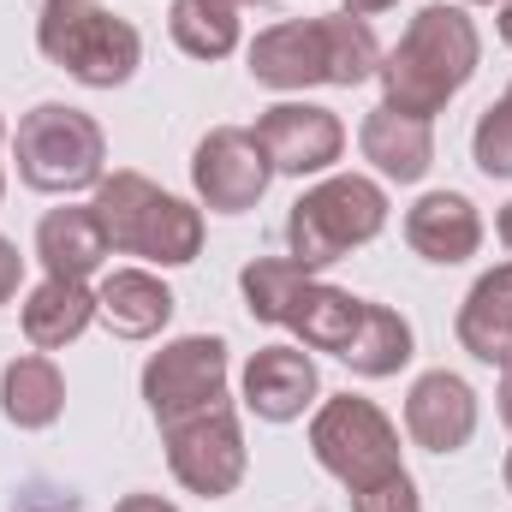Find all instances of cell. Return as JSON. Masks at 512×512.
Listing matches in <instances>:
<instances>
[{"instance_id":"obj_33","label":"cell","mask_w":512,"mask_h":512,"mask_svg":"<svg viewBox=\"0 0 512 512\" xmlns=\"http://www.w3.org/2000/svg\"><path fill=\"white\" fill-rule=\"evenodd\" d=\"M507 495H512V453H507Z\"/></svg>"},{"instance_id":"obj_30","label":"cell","mask_w":512,"mask_h":512,"mask_svg":"<svg viewBox=\"0 0 512 512\" xmlns=\"http://www.w3.org/2000/svg\"><path fill=\"white\" fill-rule=\"evenodd\" d=\"M495 233H501V245H507V256H512V203L495 215Z\"/></svg>"},{"instance_id":"obj_17","label":"cell","mask_w":512,"mask_h":512,"mask_svg":"<svg viewBox=\"0 0 512 512\" xmlns=\"http://www.w3.org/2000/svg\"><path fill=\"white\" fill-rule=\"evenodd\" d=\"M459 346L477 364L512 370V262L489 268L459 304Z\"/></svg>"},{"instance_id":"obj_29","label":"cell","mask_w":512,"mask_h":512,"mask_svg":"<svg viewBox=\"0 0 512 512\" xmlns=\"http://www.w3.org/2000/svg\"><path fill=\"white\" fill-rule=\"evenodd\" d=\"M393 6H399V0H346L352 18H376V12H393Z\"/></svg>"},{"instance_id":"obj_27","label":"cell","mask_w":512,"mask_h":512,"mask_svg":"<svg viewBox=\"0 0 512 512\" xmlns=\"http://www.w3.org/2000/svg\"><path fill=\"white\" fill-rule=\"evenodd\" d=\"M18 280H24V256H18L12 239H0V304L18 298Z\"/></svg>"},{"instance_id":"obj_24","label":"cell","mask_w":512,"mask_h":512,"mask_svg":"<svg viewBox=\"0 0 512 512\" xmlns=\"http://www.w3.org/2000/svg\"><path fill=\"white\" fill-rule=\"evenodd\" d=\"M310 280H316V268H304L292 256H256V262H245V274H239L245 310H251L256 322H268V328H286V316H292V304H298V292Z\"/></svg>"},{"instance_id":"obj_28","label":"cell","mask_w":512,"mask_h":512,"mask_svg":"<svg viewBox=\"0 0 512 512\" xmlns=\"http://www.w3.org/2000/svg\"><path fill=\"white\" fill-rule=\"evenodd\" d=\"M114 512H179V507L161 501V495H126V501H114Z\"/></svg>"},{"instance_id":"obj_26","label":"cell","mask_w":512,"mask_h":512,"mask_svg":"<svg viewBox=\"0 0 512 512\" xmlns=\"http://www.w3.org/2000/svg\"><path fill=\"white\" fill-rule=\"evenodd\" d=\"M352 512H423V495H417L411 471H393L370 489H352Z\"/></svg>"},{"instance_id":"obj_15","label":"cell","mask_w":512,"mask_h":512,"mask_svg":"<svg viewBox=\"0 0 512 512\" xmlns=\"http://www.w3.org/2000/svg\"><path fill=\"white\" fill-rule=\"evenodd\" d=\"M36 256H42L48 280H90V274H102L114 245H108L90 203H66V209H48L36 221Z\"/></svg>"},{"instance_id":"obj_25","label":"cell","mask_w":512,"mask_h":512,"mask_svg":"<svg viewBox=\"0 0 512 512\" xmlns=\"http://www.w3.org/2000/svg\"><path fill=\"white\" fill-rule=\"evenodd\" d=\"M471 155L489 179H512V102L501 96L495 108H483V120L471 131Z\"/></svg>"},{"instance_id":"obj_8","label":"cell","mask_w":512,"mask_h":512,"mask_svg":"<svg viewBox=\"0 0 512 512\" xmlns=\"http://www.w3.org/2000/svg\"><path fill=\"white\" fill-rule=\"evenodd\" d=\"M161 441H167L173 477L203 501H227L251 471V447H245L233 399H215L203 411H185V417L161 423Z\"/></svg>"},{"instance_id":"obj_32","label":"cell","mask_w":512,"mask_h":512,"mask_svg":"<svg viewBox=\"0 0 512 512\" xmlns=\"http://www.w3.org/2000/svg\"><path fill=\"white\" fill-rule=\"evenodd\" d=\"M501 42L512 48V0H501Z\"/></svg>"},{"instance_id":"obj_9","label":"cell","mask_w":512,"mask_h":512,"mask_svg":"<svg viewBox=\"0 0 512 512\" xmlns=\"http://www.w3.org/2000/svg\"><path fill=\"white\" fill-rule=\"evenodd\" d=\"M215 399H227V340L221 334H185L143 364V405L155 423H173Z\"/></svg>"},{"instance_id":"obj_38","label":"cell","mask_w":512,"mask_h":512,"mask_svg":"<svg viewBox=\"0 0 512 512\" xmlns=\"http://www.w3.org/2000/svg\"><path fill=\"white\" fill-rule=\"evenodd\" d=\"M507 102H512V90H507Z\"/></svg>"},{"instance_id":"obj_19","label":"cell","mask_w":512,"mask_h":512,"mask_svg":"<svg viewBox=\"0 0 512 512\" xmlns=\"http://www.w3.org/2000/svg\"><path fill=\"white\" fill-rule=\"evenodd\" d=\"M90 322H96V292H90V280H42V286L24 298V340H30L36 352L72 346Z\"/></svg>"},{"instance_id":"obj_1","label":"cell","mask_w":512,"mask_h":512,"mask_svg":"<svg viewBox=\"0 0 512 512\" xmlns=\"http://www.w3.org/2000/svg\"><path fill=\"white\" fill-rule=\"evenodd\" d=\"M477 60H483V36L471 24L465 6H423L405 36L382 54V102L411 114V120H435L471 78H477Z\"/></svg>"},{"instance_id":"obj_14","label":"cell","mask_w":512,"mask_h":512,"mask_svg":"<svg viewBox=\"0 0 512 512\" xmlns=\"http://www.w3.org/2000/svg\"><path fill=\"white\" fill-rule=\"evenodd\" d=\"M405 245L423 256V262H471L483 251V215L465 191H429L405 209Z\"/></svg>"},{"instance_id":"obj_18","label":"cell","mask_w":512,"mask_h":512,"mask_svg":"<svg viewBox=\"0 0 512 512\" xmlns=\"http://www.w3.org/2000/svg\"><path fill=\"white\" fill-rule=\"evenodd\" d=\"M96 316L120 334V340H149L173 322V292L167 280H155L149 268H114L96 286Z\"/></svg>"},{"instance_id":"obj_21","label":"cell","mask_w":512,"mask_h":512,"mask_svg":"<svg viewBox=\"0 0 512 512\" xmlns=\"http://www.w3.org/2000/svg\"><path fill=\"white\" fill-rule=\"evenodd\" d=\"M358 322H364V298H352V292H340V286H322V280H310V286L298 292L292 316H286V328L298 334L304 352H334V358L352 346Z\"/></svg>"},{"instance_id":"obj_5","label":"cell","mask_w":512,"mask_h":512,"mask_svg":"<svg viewBox=\"0 0 512 512\" xmlns=\"http://www.w3.org/2000/svg\"><path fill=\"white\" fill-rule=\"evenodd\" d=\"M12 161L30 191L72 197V191H96L108 179V137L84 108L36 102L12 131Z\"/></svg>"},{"instance_id":"obj_16","label":"cell","mask_w":512,"mask_h":512,"mask_svg":"<svg viewBox=\"0 0 512 512\" xmlns=\"http://www.w3.org/2000/svg\"><path fill=\"white\" fill-rule=\"evenodd\" d=\"M358 149H364V161L393 179V185H417L429 167H435V131L429 120H411V114H399V108H370V120L358 131Z\"/></svg>"},{"instance_id":"obj_6","label":"cell","mask_w":512,"mask_h":512,"mask_svg":"<svg viewBox=\"0 0 512 512\" xmlns=\"http://www.w3.org/2000/svg\"><path fill=\"white\" fill-rule=\"evenodd\" d=\"M387 227V191L364 173H328L322 185H310L292 215H286V245L292 262L304 268H328L358 245H370Z\"/></svg>"},{"instance_id":"obj_31","label":"cell","mask_w":512,"mask_h":512,"mask_svg":"<svg viewBox=\"0 0 512 512\" xmlns=\"http://www.w3.org/2000/svg\"><path fill=\"white\" fill-rule=\"evenodd\" d=\"M501 423H507V429H512V370H507V376H501Z\"/></svg>"},{"instance_id":"obj_11","label":"cell","mask_w":512,"mask_h":512,"mask_svg":"<svg viewBox=\"0 0 512 512\" xmlns=\"http://www.w3.org/2000/svg\"><path fill=\"white\" fill-rule=\"evenodd\" d=\"M256 143H262V155L274 161V173L310 179V173H328V167L346 155V126H340L334 108H316V102H274V108L256 120Z\"/></svg>"},{"instance_id":"obj_23","label":"cell","mask_w":512,"mask_h":512,"mask_svg":"<svg viewBox=\"0 0 512 512\" xmlns=\"http://www.w3.org/2000/svg\"><path fill=\"white\" fill-rule=\"evenodd\" d=\"M167 30H173L179 54L227 60L239 48V6L233 0H173L167 6Z\"/></svg>"},{"instance_id":"obj_3","label":"cell","mask_w":512,"mask_h":512,"mask_svg":"<svg viewBox=\"0 0 512 512\" xmlns=\"http://www.w3.org/2000/svg\"><path fill=\"white\" fill-rule=\"evenodd\" d=\"M96 221L108 233V245L126 256H143L155 268H185L203 251V209L161 191L143 173H108L96 185Z\"/></svg>"},{"instance_id":"obj_13","label":"cell","mask_w":512,"mask_h":512,"mask_svg":"<svg viewBox=\"0 0 512 512\" xmlns=\"http://www.w3.org/2000/svg\"><path fill=\"white\" fill-rule=\"evenodd\" d=\"M239 393H245V411H256L262 423H292L316 405L322 376L304 346H262L239 376Z\"/></svg>"},{"instance_id":"obj_37","label":"cell","mask_w":512,"mask_h":512,"mask_svg":"<svg viewBox=\"0 0 512 512\" xmlns=\"http://www.w3.org/2000/svg\"><path fill=\"white\" fill-rule=\"evenodd\" d=\"M233 6H251V0H233Z\"/></svg>"},{"instance_id":"obj_22","label":"cell","mask_w":512,"mask_h":512,"mask_svg":"<svg viewBox=\"0 0 512 512\" xmlns=\"http://www.w3.org/2000/svg\"><path fill=\"white\" fill-rule=\"evenodd\" d=\"M340 358H346L352 376H364V382L399 376V370L411 364V322H405L399 310L364 298V322H358V334H352V346H346Z\"/></svg>"},{"instance_id":"obj_4","label":"cell","mask_w":512,"mask_h":512,"mask_svg":"<svg viewBox=\"0 0 512 512\" xmlns=\"http://www.w3.org/2000/svg\"><path fill=\"white\" fill-rule=\"evenodd\" d=\"M36 48L48 66L90 90H120L143 66V36L137 24L108 12L102 0H42L36 12Z\"/></svg>"},{"instance_id":"obj_10","label":"cell","mask_w":512,"mask_h":512,"mask_svg":"<svg viewBox=\"0 0 512 512\" xmlns=\"http://www.w3.org/2000/svg\"><path fill=\"white\" fill-rule=\"evenodd\" d=\"M268 185H274V161L262 155L256 131L215 126L191 149V191L215 215H245V209H256L268 197Z\"/></svg>"},{"instance_id":"obj_7","label":"cell","mask_w":512,"mask_h":512,"mask_svg":"<svg viewBox=\"0 0 512 512\" xmlns=\"http://www.w3.org/2000/svg\"><path fill=\"white\" fill-rule=\"evenodd\" d=\"M310 453L346 489H370V483H382L393 471H405L399 465V429H393V417L376 399H364V393H334V399L316 405V417H310Z\"/></svg>"},{"instance_id":"obj_36","label":"cell","mask_w":512,"mask_h":512,"mask_svg":"<svg viewBox=\"0 0 512 512\" xmlns=\"http://www.w3.org/2000/svg\"><path fill=\"white\" fill-rule=\"evenodd\" d=\"M0 143H6V120H0Z\"/></svg>"},{"instance_id":"obj_20","label":"cell","mask_w":512,"mask_h":512,"mask_svg":"<svg viewBox=\"0 0 512 512\" xmlns=\"http://www.w3.org/2000/svg\"><path fill=\"white\" fill-rule=\"evenodd\" d=\"M0 411L12 429H48L66 411V376L54 370L48 352H24L0 376Z\"/></svg>"},{"instance_id":"obj_2","label":"cell","mask_w":512,"mask_h":512,"mask_svg":"<svg viewBox=\"0 0 512 512\" xmlns=\"http://www.w3.org/2000/svg\"><path fill=\"white\" fill-rule=\"evenodd\" d=\"M251 78L262 90H316V84H364L382 72V42L370 30V18H352V12H334V18H286V24H268L251 42Z\"/></svg>"},{"instance_id":"obj_35","label":"cell","mask_w":512,"mask_h":512,"mask_svg":"<svg viewBox=\"0 0 512 512\" xmlns=\"http://www.w3.org/2000/svg\"><path fill=\"white\" fill-rule=\"evenodd\" d=\"M0 197H6V173H0Z\"/></svg>"},{"instance_id":"obj_34","label":"cell","mask_w":512,"mask_h":512,"mask_svg":"<svg viewBox=\"0 0 512 512\" xmlns=\"http://www.w3.org/2000/svg\"><path fill=\"white\" fill-rule=\"evenodd\" d=\"M465 6H495V0H465Z\"/></svg>"},{"instance_id":"obj_12","label":"cell","mask_w":512,"mask_h":512,"mask_svg":"<svg viewBox=\"0 0 512 512\" xmlns=\"http://www.w3.org/2000/svg\"><path fill=\"white\" fill-rule=\"evenodd\" d=\"M405 435L429 453H459L477 435V393L453 370H429L405 393Z\"/></svg>"}]
</instances>
